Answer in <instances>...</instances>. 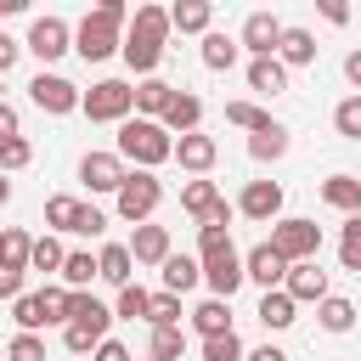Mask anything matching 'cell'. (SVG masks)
I'll return each mask as SVG.
<instances>
[{
    "mask_svg": "<svg viewBox=\"0 0 361 361\" xmlns=\"http://www.w3.org/2000/svg\"><path fill=\"white\" fill-rule=\"evenodd\" d=\"M164 39H169V6H135V11H130V28H124L118 56H124L141 79H152V73H158V62H164Z\"/></svg>",
    "mask_w": 361,
    "mask_h": 361,
    "instance_id": "cell-1",
    "label": "cell"
},
{
    "mask_svg": "<svg viewBox=\"0 0 361 361\" xmlns=\"http://www.w3.org/2000/svg\"><path fill=\"white\" fill-rule=\"evenodd\" d=\"M124 28H130V6L124 0H102L96 11H85V23L73 28V51L85 62H107L118 45H124Z\"/></svg>",
    "mask_w": 361,
    "mask_h": 361,
    "instance_id": "cell-2",
    "label": "cell"
},
{
    "mask_svg": "<svg viewBox=\"0 0 361 361\" xmlns=\"http://www.w3.org/2000/svg\"><path fill=\"white\" fill-rule=\"evenodd\" d=\"M118 158L135 164V169H158V164L175 158V135L158 118H124L118 124Z\"/></svg>",
    "mask_w": 361,
    "mask_h": 361,
    "instance_id": "cell-3",
    "label": "cell"
},
{
    "mask_svg": "<svg viewBox=\"0 0 361 361\" xmlns=\"http://www.w3.org/2000/svg\"><path fill=\"white\" fill-rule=\"evenodd\" d=\"M79 113H85L90 124H124V118L135 113V85H124V79H96V85L79 96Z\"/></svg>",
    "mask_w": 361,
    "mask_h": 361,
    "instance_id": "cell-4",
    "label": "cell"
},
{
    "mask_svg": "<svg viewBox=\"0 0 361 361\" xmlns=\"http://www.w3.org/2000/svg\"><path fill=\"white\" fill-rule=\"evenodd\" d=\"M158 203H164V180H158L152 169H130L124 186L113 192V209H118V220H130V226H147Z\"/></svg>",
    "mask_w": 361,
    "mask_h": 361,
    "instance_id": "cell-5",
    "label": "cell"
},
{
    "mask_svg": "<svg viewBox=\"0 0 361 361\" xmlns=\"http://www.w3.org/2000/svg\"><path fill=\"white\" fill-rule=\"evenodd\" d=\"M288 265H305V259H316L322 254V226L316 220H305V214H282V220H271V237H265Z\"/></svg>",
    "mask_w": 361,
    "mask_h": 361,
    "instance_id": "cell-6",
    "label": "cell"
},
{
    "mask_svg": "<svg viewBox=\"0 0 361 361\" xmlns=\"http://www.w3.org/2000/svg\"><path fill=\"white\" fill-rule=\"evenodd\" d=\"M180 209H186L197 226H231V214H237V209L220 197V186L203 180V175H192V180L180 186Z\"/></svg>",
    "mask_w": 361,
    "mask_h": 361,
    "instance_id": "cell-7",
    "label": "cell"
},
{
    "mask_svg": "<svg viewBox=\"0 0 361 361\" xmlns=\"http://www.w3.org/2000/svg\"><path fill=\"white\" fill-rule=\"evenodd\" d=\"M79 96H85V90H79L73 79H62V73H45V68H39V73L28 79V102H34L39 113H51V118L79 113Z\"/></svg>",
    "mask_w": 361,
    "mask_h": 361,
    "instance_id": "cell-8",
    "label": "cell"
},
{
    "mask_svg": "<svg viewBox=\"0 0 361 361\" xmlns=\"http://www.w3.org/2000/svg\"><path fill=\"white\" fill-rule=\"evenodd\" d=\"M197 265H203L209 299H226V305H231V293L243 288V254L226 243V248H214V254H197Z\"/></svg>",
    "mask_w": 361,
    "mask_h": 361,
    "instance_id": "cell-9",
    "label": "cell"
},
{
    "mask_svg": "<svg viewBox=\"0 0 361 361\" xmlns=\"http://www.w3.org/2000/svg\"><path fill=\"white\" fill-rule=\"evenodd\" d=\"M23 51H34L39 62H56V56H68V51H73V28H68L62 17H34V28H28Z\"/></svg>",
    "mask_w": 361,
    "mask_h": 361,
    "instance_id": "cell-10",
    "label": "cell"
},
{
    "mask_svg": "<svg viewBox=\"0 0 361 361\" xmlns=\"http://www.w3.org/2000/svg\"><path fill=\"white\" fill-rule=\"evenodd\" d=\"M282 17H271V11H248L243 17V34H237V45L248 51V56H276V45H282Z\"/></svg>",
    "mask_w": 361,
    "mask_h": 361,
    "instance_id": "cell-11",
    "label": "cell"
},
{
    "mask_svg": "<svg viewBox=\"0 0 361 361\" xmlns=\"http://www.w3.org/2000/svg\"><path fill=\"white\" fill-rule=\"evenodd\" d=\"M124 175H130V164H124L118 152H85V158H79V180H85L90 192H118Z\"/></svg>",
    "mask_w": 361,
    "mask_h": 361,
    "instance_id": "cell-12",
    "label": "cell"
},
{
    "mask_svg": "<svg viewBox=\"0 0 361 361\" xmlns=\"http://www.w3.org/2000/svg\"><path fill=\"white\" fill-rule=\"evenodd\" d=\"M282 276H288V259H282L271 243H254V248L243 254V282H259V288L271 293V288H282Z\"/></svg>",
    "mask_w": 361,
    "mask_h": 361,
    "instance_id": "cell-13",
    "label": "cell"
},
{
    "mask_svg": "<svg viewBox=\"0 0 361 361\" xmlns=\"http://www.w3.org/2000/svg\"><path fill=\"white\" fill-rule=\"evenodd\" d=\"M282 293H288L293 305H322V299H327V271H322L316 259H305V265H288V276H282Z\"/></svg>",
    "mask_w": 361,
    "mask_h": 361,
    "instance_id": "cell-14",
    "label": "cell"
},
{
    "mask_svg": "<svg viewBox=\"0 0 361 361\" xmlns=\"http://www.w3.org/2000/svg\"><path fill=\"white\" fill-rule=\"evenodd\" d=\"M68 327H85V333L107 338V327H113V305H102L90 288H79V293H68Z\"/></svg>",
    "mask_w": 361,
    "mask_h": 361,
    "instance_id": "cell-15",
    "label": "cell"
},
{
    "mask_svg": "<svg viewBox=\"0 0 361 361\" xmlns=\"http://www.w3.org/2000/svg\"><path fill=\"white\" fill-rule=\"evenodd\" d=\"M237 214H248V220H282V186L276 180H248L243 197H237Z\"/></svg>",
    "mask_w": 361,
    "mask_h": 361,
    "instance_id": "cell-16",
    "label": "cell"
},
{
    "mask_svg": "<svg viewBox=\"0 0 361 361\" xmlns=\"http://www.w3.org/2000/svg\"><path fill=\"white\" fill-rule=\"evenodd\" d=\"M124 248H130V259H135V265H164V259L175 254V248H169V226H152V220H147V226H135Z\"/></svg>",
    "mask_w": 361,
    "mask_h": 361,
    "instance_id": "cell-17",
    "label": "cell"
},
{
    "mask_svg": "<svg viewBox=\"0 0 361 361\" xmlns=\"http://www.w3.org/2000/svg\"><path fill=\"white\" fill-rule=\"evenodd\" d=\"M175 158H180V169L209 175V169H214V158H220V141H214V135H203V130H192V135H180V141H175Z\"/></svg>",
    "mask_w": 361,
    "mask_h": 361,
    "instance_id": "cell-18",
    "label": "cell"
},
{
    "mask_svg": "<svg viewBox=\"0 0 361 361\" xmlns=\"http://www.w3.org/2000/svg\"><path fill=\"white\" fill-rule=\"evenodd\" d=\"M158 276H164V293H192L197 282H203V265H197V254H169L164 265H158Z\"/></svg>",
    "mask_w": 361,
    "mask_h": 361,
    "instance_id": "cell-19",
    "label": "cell"
},
{
    "mask_svg": "<svg viewBox=\"0 0 361 361\" xmlns=\"http://www.w3.org/2000/svg\"><path fill=\"white\" fill-rule=\"evenodd\" d=\"M158 124H164L169 135H192V130L203 124V102H197L192 90H175V102L164 107V118H158Z\"/></svg>",
    "mask_w": 361,
    "mask_h": 361,
    "instance_id": "cell-20",
    "label": "cell"
},
{
    "mask_svg": "<svg viewBox=\"0 0 361 361\" xmlns=\"http://www.w3.org/2000/svg\"><path fill=\"white\" fill-rule=\"evenodd\" d=\"M209 23H214L209 0H175L169 6V34H209Z\"/></svg>",
    "mask_w": 361,
    "mask_h": 361,
    "instance_id": "cell-21",
    "label": "cell"
},
{
    "mask_svg": "<svg viewBox=\"0 0 361 361\" xmlns=\"http://www.w3.org/2000/svg\"><path fill=\"white\" fill-rule=\"evenodd\" d=\"M276 62H282V68H310V62H316V34H310V28H282Z\"/></svg>",
    "mask_w": 361,
    "mask_h": 361,
    "instance_id": "cell-22",
    "label": "cell"
},
{
    "mask_svg": "<svg viewBox=\"0 0 361 361\" xmlns=\"http://www.w3.org/2000/svg\"><path fill=\"white\" fill-rule=\"evenodd\" d=\"M237 56H243V45H237L231 34H220V28L203 34V68H209V73H231Z\"/></svg>",
    "mask_w": 361,
    "mask_h": 361,
    "instance_id": "cell-23",
    "label": "cell"
},
{
    "mask_svg": "<svg viewBox=\"0 0 361 361\" xmlns=\"http://www.w3.org/2000/svg\"><path fill=\"white\" fill-rule=\"evenodd\" d=\"M169 102H175V85H169V79H158V73H152V79H141V85H135V118H164V107H169Z\"/></svg>",
    "mask_w": 361,
    "mask_h": 361,
    "instance_id": "cell-24",
    "label": "cell"
},
{
    "mask_svg": "<svg viewBox=\"0 0 361 361\" xmlns=\"http://www.w3.org/2000/svg\"><path fill=\"white\" fill-rule=\"evenodd\" d=\"M130 271H135L130 248H124V243H102V254H96V276L113 282V288H130Z\"/></svg>",
    "mask_w": 361,
    "mask_h": 361,
    "instance_id": "cell-25",
    "label": "cell"
},
{
    "mask_svg": "<svg viewBox=\"0 0 361 361\" xmlns=\"http://www.w3.org/2000/svg\"><path fill=\"white\" fill-rule=\"evenodd\" d=\"M322 203L338 214H361V180L355 175H327L322 180Z\"/></svg>",
    "mask_w": 361,
    "mask_h": 361,
    "instance_id": "cell-26",
    "label": "cell"
},
{
    "mask_svg": "<svg viewBox=\"0 0 361 361\" xmlns=\"http://www.w3.org/2000/svg\"><path fill=\"white\" fill-rule=\"evenodd\" d=\"M248 90H259V96H282V90H288V68H282L276 56H254V62H248Z\"/></svg>",
    "mask_w": 361,
    "mask_h": 361,
    "instance_id": "cell-27",
    "label": "cell"
},
{
    "mask_svg": "<svg viewBox=\"0 0 361 361\" xmlns=\"http://www.w3.org/2000/svg\"><path fill=\"white\" fill-rule=\"evenodd\" d=\"M254 316H259L271 333H282V327H293V322H299V305H293L282 288H271V293H259V310H254Z\"/></svg>",
    "mask_w": 361,
    "mask_h": 361,
    "instance_id": "cell-28",
    "label": "cell"
},
{
    "mask_svg": "<svg viewBox=\"0 0 361 361\" xmlns=\"http://www.w3.org/2000/svg\"><path fill=\"white\" fill-rule=\"evenodd\" d=\"M192 316V333H203V338H220V333H231V305L226 299H203L197 310H186Z\"/></svg>",
    "mask_w": 361,
    "mask_h": 361,
    "instance_id": "cell-29",
    "label": "cell"
},
{
    "mask_svg": "<svg viewBox=\"0 0 361 361\" xmlns=\"http://www.w3.org/2000/svg\"><path fill=\"white\" fill-rule=\"evenodd\" d=\"M56 276H62V288H68V293H79V288H90V282H96V259H90L85 248H68Z\"/></svg>",
    "mask_w": 361,
    "mask_h": 361,
    "instance_id": "cell-30",
    "label": "cell"
},
{
    "mask_svg": "<svg viewBox=\"0 0 361 361\" xmlns=\"http://www.w3.org/2000/svg\"><path fill=\"white\" fill-rule=\"evenodd\" d=\"M11 322H17V333H45V327H51V316H45V293H23V299H11Z\"/></svg>",
    "mask_w": 361,
    "mask_h": 361,
    "instance_id": "cell-31",
    "label": "cell"
},
{
    "mask_svg": "<svg viewBox=\"0 0 361 361\" xmlns=\"http://www.w3.org/2000/svg\"><path fill=\"white\" fill-rule=\"evenodd\" d=\"M186 355V327H152L147 333V361H180Z\"/></svg>",
    "mask_w": 361,
    "mask_h": 361,
    "instance_id": "cell-32",
    "label": "cell"
},
{
    "mask_svg": "<svg viewBox=\"0 0 361 361\" xmlns=\"http://www.w3.org/2000/svg\"><path fill=\"white\" fill-rule=\"evenodd\" d=\"M282 152H288V130H282V124H271V130H254V135H248V158H254V164H276Z\"/></svg>",
    "mask_w": 361,
    "mask_h": 361,
    "instance_id": "cell-33",
    "label": "cell"
},
{
    "mask_svg": "<svg viewBox=\"0 0 361 361\" xmlns=\"http://www.w3.org/2000/svg\"><path fill=\"white\" fill-rule=\"evenodd\" d=\"M28 248H34V237L23 226H6L0 231V265L6 271H28Z\"/></svg>",
    "mask_w": 361,
    "mask_h": 361,
    "instance_id": "cell-34",
    "label": "cell"
},
{
    "mask_svg": "<svg viewBox=\"0 0 361 361\" xmlns=\"http://www.w3.org/2000/svg\"><path fill=\"white\" fill-rule=\"evenodd\" d=\"M79 209H85V203L68 197V192H62V197H45V231H51V237H56V231H73V226H79Z\"/></svg>",
    "mask_w": 361,
    "mask_h": 361,
    "instance_id": "cell-35",
    "label": "cell"
},
{
    "mask_svg": "<svg viewBox=\"0 0 361 361\" xmlns=\"http://www.w3.org/2000/svg\"><path fill=\"white\" fill-rule=\"evenodd\" d=\"M316 322H322L327 333H350V327H355V305L338 299V293H327V299L316 305Z\"/></svg>",
    "mask_w": 361,
    "mask_h": 361,
    "instance_id": "cell-36",
    "label": "cell"
},
{
    "mask_svg": "<svg viewBox=\"0 0 361 361\" xmlns=\"http://www.w3.org/2000/svg\"><path fill=\"white\" fill-rule=\"evenodd\" d=\"M147 305H152V293L141 288V282H130V288H118V299H113V322L124 316V322H147Z\"/></svg>",
    "mask_w": 361,
    "mask_h": 361,
    "instance_id": "cell-37",
    "label": "cell"
},
{
    "mask_svg": "<svg viewBox=\"0 0 361 361\" xmlns=\"http://www.w3.org/2000/svg\"><path fill=\"white\" fill-rule=\"evenodd\" d=\"M226 124H237V130L254 135V130H271L276 118H271L265 107H254V102H226Z\"/></svg>",
    "mask_w": 361,
    "mask_h": 361,
    "instance_id": "cell-38",
    "label": "cell"
},
{
    "mask_svg": "<svg viewBox=\"0 0 361 361\" xmlns=\"http://www.w3.org/2000/svg\"><path fill=\"white\" fill-rule=\"evenodd\" d=\"M62 254H68V248L45 231V237H34V248H28V271H45V276H51V271H62Z\"/></svg>",
    "mask_w": 361,
    "mask_h": 361,
    "instance_id": "cell-39",
    "label": "cell"
},
{
    "mask_svg": "<svg viewBox=\"0 0 361 361\" xmlns=\"http://www.w3.org/2000/svg\"><path fill=\"white\" fill-rule=\"evenodd\" d=\"M180 316H186V310H180V299L158 288V293H152V305H147V327H180Z\"/></svg>",
    "mask_w": 361,
    "mask_h": 361,
    "instance_id": "cell-40",
    "label": "cell"
},
{
    "mask_svg": "<svg viewBox=\"0 0 361 361\" xmlns=\"http://www.w3.org/2000/svg\"><path fill=\"white\" fill-rule=\"evenodd\" d=\"M28 164H34V141H28V135H6V141H0V175L28 169Z\"/></svg>",
    "mask_w": 361,
    "mask_h": 361,
    "instance_id": "cell-41",
    "label": "cell"
},
{
    "mask_svg": "<svg viewBox=\"0 0 361 361\" xmlns=\"http://www.w3.org/2000/svg\"><path fill=\"white\" fill-rule=\"evenodd\" d=\"M338 259H344V271H361V214L344 220V231H338Z\"/></svg>",
    "mask_w": 361,
    "mask_h": 361,
    "instance_id": "cell-42",
    "label": "cell"
},
{
    "mask_svg": "<svg viewBox=\"0 0 361 361\" xmlns=\"http://www.w3.org/2000/svg\"><path fill=\"white\" fill-rule=\"evenodd\" d=\"M248 350H243V338H237V327L231 333H220V338H203V361H243Z\"/></svg>",
    "mask_w": 361,
    "mask_h": 361,
    "instance_id": "cell-43",
    "label": "cell"
},
{
    "mask_svg": "<svg viewBox=\"0 0 361 361\" xmlns=\"http://www.w3.org/2000/svg\"><path fill=\"white\" fill-rule=\"evenodd\" d=\"M333 130H338L344 141H361V96H350V102L333 107Z\"/></svg>",
    "mask_w": 361,
    "mask_h": 361,
    "instance_id": "cell-44",
    "label": "cell"
},
{
    "mask_svg": "<svg viewBox=\"0 0 361 361\" xmlns=\"http://www.w3.org/2000/svg\"><path fill=\"white\" fill-rule=\"evenodd\" d=\"M6 361H45V338L39 333H17L6 344Z\"/></svg>",
    "mask_w": 361,
    "mask_h": 361,
    "instance_id": "cell-45",
    "label": "cell"
},
{
    "mask_svg": "<svg viewBox=\"0 0 361 361\" xmlns=\"http://www.w3.org/2000/svg\"><path fill=\"white\" fill-rule=\"evenodd\" d=\"M73 231H79V237H102V231H107V214H102L96 203H85V209H79V226H73Z\"/></svg>",
    "mask_w": 361,
    "mask_h": 361,
    "instance_id": "cell-46",
    "label": "cell"
},
{
    "mask_svg": "<svg viewBox=\"0 0 361 361\" xmlns=\"http://www.w3.org/2000/svg\"><path fill=\"white\" fill-rule=\"evenodd\" d=\"M231 243V226H197V254H214Z\"/></svg>",
    "mask_w": 361,
    "mask_h": 361,
    "instance_id": "cell-47",
    "label": "cell"
},
{
    "mask_svg": "<svg viewBox=\"0 0 361 361\" xmlns=\"http://www.w3.org/2000/svg\"><path fill=\"white\" fill-rule=\"evenodd\" d=\"M62 344H68L73 355H90V350H96L102 338H96V333H85V327H62Z\"/></svg>",
    "mask_w": 361,
    "mask_h": 361,
    "instance_id": "cell-48",
    "label": "cell"
},
{
    "mask_svg": "<svg viewBox=\"0 0 361 361\" xmlns=\"http://www.w3.org/2000/svg\"><path fill=\"white\" fill-rule=\"evenodd\" d=\"M23 282H28V271H6L0 265V299H23Z\"/></svg>",
    "mask_w": 361,
    "mask_h": 361,
    "instance_id": "cell-49",
    "label": "cell"
},
{
    "mask_svg": "<svg viewBox=\"0 0 361 361\" xmlns=\"http://www.w3.org/2000/svg\"><path fill=\"white\" fill-rule=\"evenodd\" d=\"M90 361H135V355H130V350H124L118 338H102V344L90 350Z\"/></svg>",
    "mask_w": 361,
    "mask_h": 361,
    "instance_id": "cell-50",
    "label": "cell"
},
{
    "mask_svg": "<svg viewBox=\"0 0 361 361\" xmlns=\"http://www.w3.org/2000/svg\"><path fill=\"white\" fill-rule=\"evenodd\" d=\"M17 56H23V45H17L11 34H0V73H11V68H17Z\"/></svg>",
    "mask_w": 361,
    "mask_h": 361,
    "instance_id": "cell-51",
    "label": "cell"
},
{
    "mask_svg": "<svg viewBox=\"0 0 361 361\" xmlns=\"http://www.w3.org/2000/svg\"><path fill=\"white\" fill-rule=\"evenodd\" d=\"M6 135H23V130H17V107H11V102H0V141H6Z\"/></svg>",
    "mask_w": 361,
    "mask_h": 361,
    "instance_id": "cell-52",
    "label": "cell"
},
{
    "mask_svg": "<svg viewBox=\"0 0 361 361\" xmlns=\"http://www.w3.org/2000/svg\"><path fill=\"white\" fill-rule=\"evenodd\" d=\"M344 79H350V85H355V96H361V51H350V56H344Z\"/></svg>",
    "mask_w": 361,
    "mask_h": 361,
    "instance_id": "cell-53",
    "label": "cell"
},
{
    "mask_svg": "<svg viewBox=\"0 0 361 361\" xmlns=\"http://www.w3.org/2000/svg\"><path fill=\"white\" fill-rule=\"evenodd\" d=\"M322 17H327V23H350V6H338V0H322Z\"/></svg>",
    "mask_w": 361,
    "mask_h": 361,
    "instance_id": "cell-54",
    "label": "cell"
},
{
    "mask_svg": "<svg viewBox=\"0 0 361 361\" xmlns=\"http://www.w3.org/2000/svg\"><path fill=\"white\" fill-rule=\"evenodd\" d=\"M243 361H288V355H282V350H276V344H259V350H248V355H243Z\"/></svg>",
    "mask_w": 361,
    "mask_h": 361,
    "instance_id": "cell-55",
    "label": "cell"
},
{
    "mask_svg": "<svg viewBox=\"0 0 361 361\" xmlns=\"http://www.w3.org/2000/svg\"><path fill=\"white\" fill-rule=\"evenodd\" d=\"M6 197H11V180H6V175H0V203H6Z\"/></svg>",
    "mask_w": 361,
    "mask_h": 361,
    "instance_id": "cell-56",
    "label": "cell"
}]
</instances>
